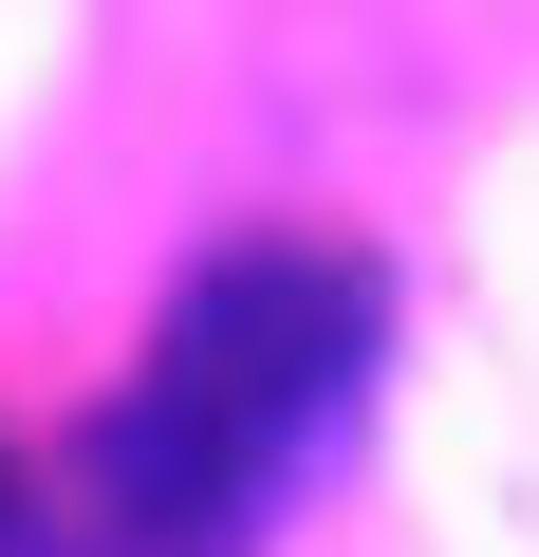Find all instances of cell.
Returning <instances> with one entry per match:
<instances>
[{
    "label": "cell",
    "instance_id": "2",
    "mask_svg": "<svg viewBox=\"0 0 539 557\" xmlns=\"http://www.w3.org/2000/svg\"><path fill=\"white\" fill-rule=\"evenodd\" d=\"M0 557H20V483H0Z\"/></svg>",
    "mask_w": 539,
    "mask_h": 557
},
{
    "label": "cell",
    "instance_id": "1",
    "mask_svg": "<svg viewBox=\"0 0 539 557\" xmlns=\"http://www.w3.org/2000/svg\"><path fill=\"white\" fill-rule=\"evenodd\" d=\"M372 335H391L372 260H335V242H223L186 298H168V335H149L131 409H149V428H186L223 483H260V502H280V483L354 428Z\"/></svg>",
    "mask_w": 539,
    "mask_h": 557
}]
</instances>
